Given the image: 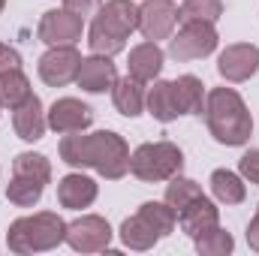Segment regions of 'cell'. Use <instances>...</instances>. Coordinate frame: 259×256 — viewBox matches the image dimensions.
<instances>
[{
    "instance_id": "484cf974",
    "label": "cell",
    "mask_w": 259,
    "mask_h": 256,
    "mask_svg": "<svg viewBox=\"0 0 259 256\" xmlns=\"http://www.w3.org/2000/svg\"><path fill=\"white\" fill-rule=\"evenodd\" d=\"M223 0H184L178 6V24H190V21H208L217 24L223 15Z\"/></svg>"
},
{
    "instance_id": "603a6c76",
    "label": "cell",
    "mask_w": 259,
    "mask_h": 256,
    "mask_svg": "<svg viewBox=\"0 0 259 256\" xmlns=\"http://www.w3.org/2000/svg\"><path fill=\"white\" fill-rule=\"evenodd\" d=\"M33 91H30V78L24 75V69H9V72H3L0 75V103H3V109H18L27 97H30Z\"/></svg>"
},
{
    "instance_id": "e575fe53",
    "label": "cell",
    "mask_w": 259,
    "mask_h": 256,
    "mask_svg": "<svg viewBox=\"0 0 259 256\" xmlns=\"http://www.w3.org/2000/svg\"><path fill=\"white\" fill-rule=\"evenodd\" d=\"M0 112H3V103H0Z\"/></svg>"
},
{
    "instance_id": "44dd1931",
    "label": "cell",
    "mask_w": 259,
    "mask_h": 256,
    "mask_svg": "<svg viewBox=\"0 0 259 256\" xmlns=\"http://www.w3.org/2000/svg\"><path fill=\"white\" fill-rule=\"evenodd\" d=\"M118 235H121V244H124L127 250H136V253H145V250H151V247L160 241L157 229H154V226H151V223L139 214V211L121 223Z\"/></svg>"
},
{
    "instance_id": "83f0119b",
    "label": "cell",
    "mask_w": 259,
    "mask_h": 256,
    "mask_svg": "<svg viewBox=\"0 0 259 256\" xmlns=\"http://www.w3.org/2000/svg\"><path fill=\"white\" fill-rule=\"evenodd\" d=\"M199 196H205L202 187L196 184L193 178H184V175L178 172V175L169 178V184H166V196H163V199H166L175 211H181V208H187L193 199H199Z\"/></svg>"
},
{
    "instance_id": "1f68e13d",
    "label": "cell",
    "mask_w": 259,
    "mask_h": 256,
    "mask_svg": "<svg viewBox=\"0 0 259 256\" xmlns=\"http://www.w3.org/2000/svg\"><path fill=\"white\" fill-rule=\"evenodd\" d=\"M64 6L69 9V12H75V15L88 18V15H94V12L103 6V0H64Z\"/></svg>"
},
{
    "instance_id": "d590c367",
    "label": "cell",
    "mask_w": 259,
    "mask_h": 256,
    "mask_svg": "<svg viewBox=\"0 0 259 256\" xmlns=\"http://www.w3.org/2000/svg\"><path fill=\"white\" fill-rule=\"evenodd\" d=\"M0 46H3V42H0Z\"/></svg>"
},
{
    "instance_id": "ac0fdd59",
    "label": "cell",
    "mask_w": 259,
    "mask_h": 256,
    "mask_svg": "<svg viewBox=\"0 0 259 256\" xmlns=\"http://www.w3.org/2000/svg\"><path fill=\"white\" fill-rule=\"evenodd\" d=\"M145 112H148L154 121H160V124H172V121H178L184 112H181V106H178L175 84L157 78L154 88L145 94Z\"/></svg>"
},
{
    "instance_id": "52a82bcc",
    "label": "cell",
    "mask_w": 259,
    "mask_h": 256,
    "mask_svg": "<svg viewBox=\"0 0 259 256\" xmlns=\"http://www.w3.org/2000/svg\"><path fill=\"white\" fill-rule=\"evenodd\" d=\"M112 235L115 232H112L109 220L100 217V214H81L72 223H66V244L75 253H100V250H109Z\"/></svg>"
},
{
    "instance_id": "9c48e42d",
    "label": "cell",
    "mask_w": 259,
    "mask_h": 256,
    "mask_svg": "<svg viewBox=\"0 0 259 256\" xmlns=\"http://www.w3.org/2000/svg\"><path fill=\"white\" fill-rule=\"evenodd\" d=\"M217 72L229 84H244L259 72V46L253 42H232L217 55Z\"/></svg>"
},
{
    "instance_id": "277c9868",
    "label": "cell",
    "mask_w": 259,
    "mask_h": 256,
    "mask_svg": "<svg viewBox=\"0 0 259 256\" xmlns=\"http://www.w3.org/2000/svg\"><path fill=\"white\" fill-rule=\"evenodd\" d=\"M64 241H66V223L55 211L24 214V217L12 220L9 229H6V247L18 256L46 253V250L61 247Z\"/></svg>"
},
{
    "instance_id": "2e32d148",
    "label": "cell",
    "mask_w": 259,
    "mask_h": 256,
    "mask_svg": "<svg viewBox=\"0 0 259 256\" xmlns=\"http://www.w3.org/2000/svg\"><path fill=\"white\" fill-rule=\"evenodd\" d=\"M12 130L21 142H39L49 130V118H46V106L36 94H30L18 109H12Z\"/></svg>"
},
{
    "instance_id": "ffe728a7",
    "label": "cell",
    "mask_w": 259,
    "mask_h": 256,
    "mask_svg": "<svg viewBox=\"0 0 259 256\" xmlns=\"http://www.w3.org/2000/svg\"><path fill=\"white\" fill-rule=\"evenodd\" d=\"M208 184H211L214 202H220V205H241L247 199L244 178L238 172H232V169H214L211 178H208Z\"/></svg>"
},
{
    "instance_id": "7a4b0ae2",
    "label": "cell",
    "mask_w": 259,
    "mask_h": 256,
    "mask_svg": "<svg viewBox=\"0 0 259 256\" xmlns=\"http://www.w3.org/2000/svg\"><path fill=\"white\" fill-rule=\"evenodd\" d=\"M205 124L217 145L241 148L253 136V115L235 88H211L205 100Z\"/></svg>"
},
{
    "instance_id": "d6a6232c",
    "label": "cell",
    "mask_w": 259,
    "mask_h": 256,
    "mask_svg": "<svg viewBox=\"0 0 259 256\" xmlns=\"http://www.w3.org/2000/svg\"><path fill=\"white\" fill-rule=\"evenodd\" d=\"M247 244H250V250L259 253V211H256V217L247 223Z\"/></svg>"
},
{
    "instance_id": "f546056e",
    "label": "cell",
    "mask_w": 259,
    "mask_h": 256,
    "mask_svg": "<svg viewBox=\"0 0 259 256\" xmlns=\"http://www.w3.org/2000/svg\"><path fill=\"white\" fill-rule=\"evenodd\" d=\"M238 175H241L244 181H250V184L259 187V148H250V151L241 154V160H238Z\"/></svg>"
},
{
    "instance_id": "9a60e30c",
    "label": "cell",
    "mask_w": 259,
    "mask_h": 256,
    "mask_svg": "<svg viewBox=\"0 0 259 256\" xmlns=\"http://www.w3.org/2000/svg\"><path fill=\"white\" fill-rule=\"evenodd\" d=\"M163 66H166V52L160 49V42L145 39V42H139V46H133V49H130L127 75L139 78L142 84L157 81V78H160V72H163Z\"/></svg>"
},
{
    "instance_id": "8d00e7d4",
    "label": "cell",
    "mask_w": 259,
    "mask_h": 256,
    "mask_svg": "<svg viewBox=\"0 0 259 256\" xmlns=\"http://www.w3.org/2000/svg\"><path fill=\"white\" fill-rule=\"evenodd\" d=\"M256 211H259V208H256Z\"/></svg>"
},
{
    "instance_id": "836d02e7",
    "label": "cell",
    "mask_w": 259,
    "mask_h": 256,
    "mask_svg": "<svg viewBox=\"0 0 259 256\" xmlns=\"http://www.w3.org/2000/svg\"><path fill=\"white\" fill-rule=\"evenodd\" d=\"M3 9H6V0H0V12H3Z\"/></svg>"
},
{
    "instance_id": "4fadbf2b",
    "label": "cell",
    "mask_w": 259,
    "mask_h": 256,
    "mask_svg": "<svg viewBox=\"0 0 259 256\" xmlns=\"http://www.w3.org/2000/svg\"><path fill=\"white\" fill-rule=\"evenodd\" d=\"M100 196V184L84 175L81 169L69 172L58 181V205L66 208V211H81V208H91Z\"/></svg>"
},
{
    "instance_id": "7402d4cb",
    "label": "cell",
    "mask_w": 259,
    "mask_h": 256,
    "mask_svg": "<svg viewBox=\"0 0 259 256\" xmlns=\"http://www.w3.org/2000/svg\"><path fill=\"white\" fill-rule=\"evenodd\" d=\"M172 84H175V97H178L181 112L202 118V115H205V100H208V91H205L202 78L193 75V72H187V75H178Z\"/></svg>"
},
{
    "instance_id": "30bf717a",
    "label": "cell",
    "mask_w": 259,
    "mask_h": 256,
    "mask_svg": "<svg viewBox=\"0 0 259 256\" xmlns=\"http://www.w3.org/2000/svg\"><path fill=\"white\" fill-rule=\"evenodd\" d=\"M178 24V3L175 0H142L139 3V33L151 42L169 39Z\"/></svg>"
},
{
    "instance_id": "d6986e66",
    "label": "cell",
    "mask_w": 259,
    "mask_h": 256,
    "mask_svg": "<svg viewBox=\"0 0 259 256\" xmlns=\"http://www.w3.org/2000/svg\"><path fill=\"white\" fill-rule=\"evenodd\" d=\"M145 84L139 81V78H133V75H124V78H118L115 81V88H112V103H115V109L124 115V118H139L142 112H145Z\"/></svg>"
},
{
    "instance_id": "3957f363",
    "label": "cell",
    "mask_w": 259,
    "mask_h": 256,
    "mask_svg": "<svg viewBox=\"0 0 259 256\" xmlns=\"http://www.w3.org/2000/svg\"><path fill=\"white\" fill-rule=\"evenodd\" d=\"M139 30V3L133 0H103V6L94 12L91 30H88V49L91 55L115 58L127 49L130 33Z\"/></svg>"
},
{
    "instance_id": "cb8c5ba5",
    "label": "cell",
    "mask_w": 259,
    "mask_h": 256,
    "mask_svg": "<svg viewBox=\"0 0 259 256\" xmlns=\"http://www.w3.org/2000/svg\"><path fill=\"white\" fill-rule=\"evenodd\" d=\"M42 193H46V184L42 181L24 178V175H12V181L6 184V199L15 208H33V205H39Z\"/></svg>"
},
{
    "instance_id": "f1b7e54d",
    "label": "cell",
    "mask_w": 259,
    "mask_h": 256,
    "mask_svg": "<svg viewBox=\"0 0 259 256\" xmlns=\"http://www.w3.org/2000/svg\"><path fill=\"white\" fill-rule=\"evenodd\" d=\"M193 244H196V253L199 256H229L235 250V238L226 229H220V226L202 232L199 238H193Z\"/></svg>"
},
{
    "instance_id": "8fae6325",
    "label": "cell",
    "mask_w": 259,
    "mask_h": 256,
    "mask_svg": "<svg viewBox=\"0 0 259 256\" xmlns=\"http://www.w3.org/2000/svg\"><path fill=\"white\" fill-rule=\"evenodd\" d=\"M78 66H81V55H78L75 46H52L39 58L36 72L49 88H66L69 81H75Z\"/></svg>"
},
{
    "instance_id": "4316f807",
    "label": "cell",
    "mask_w": 259,
    "mask_h": 256,
    "mask_svg": "<svg viewBox=\"0 0 259 256\" xmlns=\"http://www.w3.org/2000/svg\"><path fill=\"white\" fill-rule=\"evenodd\" d=\"M12 175H24V178H36L42 184H52V163H49L46 154L21 151L12 160Z\"/></svg>"
},
{
    "instance_id": "ba28073f",
    "label": "cell",
    "mask_w": 259,
    "mask_h": 256,
    "mask_svg": "<svg viewBox=\"0 0 259 256\" xmlns=\"http://www.w3.org/2000/svg\"><path fill=\"white\" fill-rule=\"evenodd\" d=\"M81 36H84V18L69 12L66 6L49 9L36 24V39L49 49L52 46H78Z\"/></svg>"
},
{
    "instance_id": "6da1fadb",
    "label": "cell",
    "mask_w": 259,
    "mask_h": 256,
    "mask_svg": "<svg viewBox=\"0 0 259 256\" xmlns=\"http://www.w3.org/2000/svg\"><path fill=\"white\" fill-rule=\"evenodd\" d=\"M58 154L72 169H94L106 181H121L130 172V145L115 130L97 133H66L58 145Z\"/></svg>"
},
{
    "instance_id": "5bb4252c",
    "label": "cell",
    "mask_w": 259,
    "mask_h": 256,
    "mask_svg": "<svg viewBox=\"0 0 259 256\" xmlns=\"http://www.w3.org/2000/svg\"><path fill=\"white\" fill-rule=\"evenodd\" d=\"M115 81H118V69L112 64V58H106V55H88V58H81L75 84L84 94H106V91L115 88Z\"/></svg>"
},
{
    "instance_id": "7c38bea8",
    "label": "cell",
    "mask_w": 259,
    "mask_h": 256,
    "mask_svg": "<svg viewBox=\"0 0 259 256\" xmlns=\"http://www.w3.org/2000/svg\"><path fill=\"white\" fill-rule=\"evenodd\" d=\"M49 118V130L66 136V133H84V130L94 124V109L88 103H81L78 97H61L49 106L46 112Z\"/></svg>"
},
{
    "instance_id": "4dcf8cb0",
    "label": "cell",
    "mask_w": 259,
    "mask_h": 256,
    "mask_svg": "<svg viewBox=\"0 0 259 256\" xmlns=\"http://www.w3.org/2000/svg\"><path fill=\"white\" fill-rule=\"evenodd\" d=\"M9 69H21V55L12 46H0V75Z\"/></svg>"
},
{
    "instance_id": "d4e9b609",
    "label": "cell",
    "mask_w": 259,
    "mask_h": 256,
    "mask_svg": "<svg viewBox=\"0 0 259 256\" xmlns=\"http://www.w3.org/2000/svg\"><path fill=\"white\" fill-rule=\"evenodd\" d=\"M139 214L157 229V235L160 238H166V235H172L175 232V226H178V211L163 199V202H142L139 205Z\"/></svg>"
},
{
    "instance_id": "8992f818",
    "label": "cell",
    "mask_w": 259,
    "mask_h": 256,
    "mask_svg": "<svg viewBox=\"0 0 259 256\" xmlns=\"http://www.w3.org/2000/svg\"><path fill=\"white\" fill-rule=\"evenodd\" d=\"M220 46V36H217V27L208 24V21H190V24H181L178 33L169 36V58L175 61H202L208 55H214Z\"/></svg>"
},
{
    "instance_id": "5b68a950",
    "label": "cell",
    "mask_w": 259,
    "mask_h": 256,
    "mask_svg": "<svg viewBox=\"0 0 259 256\" xmlns=\"http://www.w3.org/2000/svg\"><path fill=\"white\" fill-rule=\"evenodd\" d=\"M184 169V154L175 142H145L130 154V172L145 184L169 181Z\"/></svg>"
},
{
    "instance_id": "e0dca14e",
    "label": "cell",
    "mask_w": 259,
    "mask_h": 256,
    "mask_svg": "<svg viewBox=\"0 0 259 256\" xmlns=\"http://www.w3.org/2000/svg\"><path fill=\"white\" fill-rule=\"evenodd\" d=\"M214 226H220V208H217V202L208 199V196H199V199H193L187 208L178 211V229H181L187 238H199L202 232H208V229H214Z\"/></svg>"
}]
</instances>
